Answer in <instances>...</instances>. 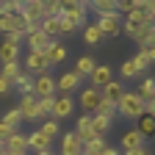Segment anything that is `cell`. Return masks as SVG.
<instances>
[{"instance_id": "cell-1", "label": "cell", "mask_w": 155, "mask_h": 155, "mask_svg": "<svg viewBox=\"0 0 155 155\" xmlns=\"http://www.w3.org/2000/svg\"><path fill=\"white\" fill-rule=\"evenodd\" d=\"M116 114L125 119H141L144 116V100L139 97V91H125L116 100Z\"/></svg>"}, {"instance_id": "cell-2", "label": "cell", "mask_w": 155, "mask_h": 155, "mask_svg": "<svg viewBox=\"0 0 155 155\" xmlns=\"http://www.w3.org/2000/svg\"><path fill=\"white\" fill-rule=\"evenodd\" d=\"M50 61H47V55L45 53H33V50H28V55H25V64H22V69L28 72V75H45V72H50Z\"/></svg>"}, {"instance_id": "cell-3", "label": "cell", "mask_w": 155, "mask_h": 155, "mask_svg": "<svg viewBox=\"0 0 155 155\" xmlns=\"http://www.w3.org/2000/svg\"><path fill=\"white\" fill-rule=\"evenodd\" d=\"M55 94H58L55 91V78L50 72L33 78V97H36V100H42V97H55Z\"/></svg>"}, {"instance_id": "cell-4", "label": "cell", "mask_w": 155, "mask_h": 155, "mask_svg": "<svg viewBox=\"0 0 155 155\" xmlns=\"http://www.w3.org/2000/svg\"><path fill=\"white\" fill-rule=\"evenodd\" d=\"M83 81H86V78H81L75 69H72V72H64V75H58V78H55V91L69 97L75 89H81V83H83Z\"/></svg>"}, {"instance_id": "cell-5", "label": "cell", "mask_w": 155, "mask_h": 155, "mask_svg": "<svg viewBox=\"0 0 155 155\" xmlns=\"http://www.w3.org/2000/svg\"><path fill=\"white\" fill-rule=\"evenodd\" d=\"M97 28H100L103 39H105V36H116V33H122V17H119V11L105 14V17H97Z\"/></svg>"}, {"instance_id": "cell-6", "label": "cell", "mask_w": 155, "mask_h": 155, "mask_svg": "<svg viewBox=\"0 0 155 155\" xmlns=\"http://www.w3.org/2000/svg\"><path fill=\"white\" fill-rule=\"evenodd\" d=\"M86 8H89V3H81V0H69V3H64V17L69 19L75 28H81V25L86 22Z\"/></svg>"}, {"instance_id": "cell-7", "label": "cell", "mask_w": 155, "mask_h": 155, "mask_svg": "<svg viewBox=\"0 0 155 155\" xmlns=\"http://www.w3.org/2000/svg\"><path fill=\"white\" fill-rule=\"evenodd\" d=\"M100 100H103V91L100 89H83L81 91V108L86 111V116H94L97 114V105H100Z\"/></svg>"}, {"instance_id": "cell-8", "label": "cell", "mask_w": 155, "mask_h": 155, "mask_svg": "<svg viewBox=\"0 0 155 155\" xmlns=\"http://www.w3.org/2000/svg\"><path fill=\"white\" fill-rule=\"evenodd\" d=\"M22 17L28 19L31 25H42V19H45V3H42V0H25V3H22Z\"/></svg>"}, {"instance_id": "cell-9", "label": "cell", "mask_w": 155, "mask_h": 155, "mask_svg": "<svg viewBox=\"0 0 155 155\" xmlns=\"http://www.w3.org/2000/svg\"><path fill=\"white\" fill-rule=\"evenodd\" d=\"M19 114H22V119L25 122H39L42 116H39V108H36V97L33 94H22L19 97Z\"/></svg>"}, {"instance_id": "cell-10", "label": "cell", "mask_w": 155, "mask_h": 155, "mask_svg": "<svg viewBox=\"0 0 155 155\" xmlns=\"http://www.w3.org/2000/svg\"><path fill=\"white\" fill-rule=\"evenodd\" d=\"M75 111V103H72V97L67 94H55V105H53V114H50V119H67V116Z\"/></svg>"}, {"instance_id": "cell-11", "label": "cell", "mask_w": 155, "mask_h": 155, "mask_svg": "<svg viewBox=\"0 0 155 155\" xmlns=\"http://www.w3.org/2000/svg\"><path fill=\"white\" fill-rule=\"evenodd\" d=\"M58 144H61V155H81L83 152V144L75 133H61L58 136Z\"/></svg>"}, {"instance_id": "cell-12", "label": "cell", "mask_w": 155, "mask_h": 155, "mask_svg": "<svg viewBox=\"0 0 155 155\" xmlns=\"http://www.w3.org/2000/svg\"><path fill=\"white\" fill-rule=\"evenodd\" d=\"M89 81H91V89H105L114 78H111V67L108 64H97L94 72L89 75Z\"/></svg>"}, {"instance_id": "cell-13", "label": "cell", "mask_w": 155, "mask_h": 155, "mask_svg": "<svg viewBox=\"0 0 155 155\" xmlns=\"http://www.w3.org/2000/svg\"><path fill=\"white\" fill-rule=\"evenodd\" d=\"M141 25H147V19H144V11H141V8H133V11L127 14V19L122 22V31H125V33L133 39V33L139 31Z\"/></svg>"}, {"instance_id": "cell-14", "label": "cell", "mask_w": 155, "mask_h": 155, "mask_svg": "<svg viewBox=\"0 0 155 155\" xmlns=\"http://www.w3.org/2000/svg\"><path fill=\"white\" fill-rule=\"evenodd\" d=\"M144 147V136L139 130H125L122 133V144H119V152H133V150H139Z\"/></svg>"}, {"instance_id": "cell-15", "label": "cell", "mask_w": 155, "mask_h": 155, "mask_svg": "<svg viewBox=\"0 0 155 155\" xmlns=\"http://www.w3.org/2000/svg\"><path fill=\"white\" fill-rule=\"evenodd\" d=\"M75 136H78V139H81V144L86 147L91 139H97V136H94V130H91V116H81V119H78V125H75Z\"/></svg>"}, {"instance_id": "cell-16", "label": "cell", "mask_w": 155, "mask_h": 155, "mask_svg": "<svg viewBox=\"0 0 155 155\" xmlns=\"http://www.w3.org/2000/svg\"><path fill=\"white\" fill-rule=\"evenodd\" d=\"M50 147H53V141L47 139V136L39 133V127H36L33 133H28V150H33V155H36V152H47Z\"/></svg>"}, {"instance_id": "cell-17", "label": "cell", "mask_w": 155, "mask_h": 155, "mask_svg": "<svg viewBox=\"0 0 155 155\" xmlns=\"http://www.w3.org/2000/svg\"><path fill=\"white\" fill-rule=\"evenodd\" d=\"M50 42H53V39H47L42 31H36V33H28V36H25V45H28V50H33V53H45Z\"/></svg>"}, {"instance_id": "cell-18", "label": "cell", "mask_w": 155, "mask_h": 155, "mask_svg": "<svg viewBox=\"0 0 155 155\" xmlns=\"http://www.w3.org/2000/svg\"><path fill=\"white\" fill-rule=\"evenodd\" d=\"M14 61H19V45H14V42H0V64H14Z\"/></svg>"}, {"instance_id": "cell-19", "label": "cell", "mask_w": 155, "mask_h": 155, "mask_svg": "<svg viewBox=\"0 0 155 155\" xmlns=\"http://www.w3.org/2000/svg\"><path fill=\"white\" fill-rule=\"evenodd\" d=\"M45 55H47V61L55 67V64H61L64 58H67V47H64L61 42H55V39H53V42L47 45V50H45Z\"/></svg>"}, {"instance_id": "cell-20", "label": "cell", "mask_w": 155, "mask_h": 155, "mask_svg": "<svg viewBox=\"0 0 155 155\" xmlns=\"http://www.w3.org/2000/svg\"><path fill=\"white\" fill-rule=\"evenodd\" d=\"M39 31H42L47 39L61 36V19H58V17H45V19H42V25H39Z\"/></svg>"}, {"instance_id": "cell-21", "label": "cell", "mask_w": 155, "mask_h": 155, "mask_svg": "<svg viewBox=\"0 0 155 155\" xmlns=\"http://www.w3.org/2000/svg\"><path fill=\"white\" fill-rule=\"evenodd\" d=\"M6 152H28V136L17 130L11 139H6Z\"/></svg>"}, {"instance_id": "cell-22", "label": "cell", "mask_w": 155, "mask_h": 155, "mask_svg": "<svg viewBox=\"0 0 155 155\" xmlns=\"http://www.w3.org/2000/svg\"><path fill=\"white\" fill-rule=\"evenodd\" d=\"M11 89H14V91H19V97H22V94H33V75L22 72V75H19L17 81L11 83Z\"/></svg>"}, {"instance_id": "cell-23", "label": "cell", "mask_w": 155, "mask_h": 155, "mask_svg": "<svg viewBox=\"0 0 155 155\" xmlns=\"http://www.w3.org/2000/svg\"><path fill=\"white\" fill-rule=\"evenodd\" d=\"M89 11H94L97 17H105V14H114L116 11V3H114V0H91Z\"/></svg>"}, {"instance_id": "cell-24", "label": "cell", "mask_w": 155, "mask_h": 155, "mask_svg": "<svg viewBox=\"0 0 155 155\" xmlns=\"http://www.w3.org/2000/svg\"><path fill=\"white\" fill-rule=\"evenodd\" d=\"M22 72H25V69H22V64H19V61H14V64H0V78H6V81H11V83H14Z\"/></svg>"}, {"instance_id": "cell-25", "label": "cell", "mask_w": 155, "mask_h": 155, "mask_svg": "<svg viewBox=\"0 0 155 155\" xmlns=\"http://www.w3.org/2000/svg\"><path fill=\"white\" fill-rule=\"evenodd\" d=\"M91 130H94V136L97 139H105V133L111 130V119H105V116H91Z\"/></svg>"}, {"instance_id": "cell-26", "label": "cell", "mask_w": 155, "mask_h": 155, "mask_svg": "<svg viewBox=\"0 0 155 155\" xmlns=\"http://www.w3.org/2000/svg\"><path fill=\"white\" fill-rule=\"evenodd\" d=\"M83 42L91 45V47L103 42V33H100V28H97V22H89V25L83 28Z\"/></svg>"}, {"instance_id": "cell-27", "label": "cell", "mask_w": 155, "mask_h": 155, "mask_svg": "<svg viewBox=\"0 0 155 155\" xmlns=\"http://www.w3.org/2000/svg\"><path fill=\"white\" fill-rule=\"evenodd\" d=\"M94 67H97V64H94V58H91V55H81V58H78L75 72L81 75V78H89V75L94 72Z\"/></svg>"}, {"instance_id": "cell-28", "label": "cell", "mask_w": 155, "mask_h": 155, "mask_svg": "<svg viewBox=\"0 0 155 155\" xmlns=\"http://www.w3.org/2000/svg\"><path fill=\"white\" fill-rule=\"evenodd\" d=\"M100 91H103V97H105V100H114V103H116V100H119V97L125 94V86H122L119 81H111V83H108L105 89H100Z\"/></svg>"}, {"instance_id": "cell-29", "label": "cell", "mask_w": 155, "mask_h": 155, "mask_svg": "<svg viewBox=\"0 0 155 155\" xmlns=\"http://www.w3.org/2000/svg\"><path fill=\"white\" fill-rule=\"evenodd\" d=\"M139 97H141L144 103L155 100V78H144V81H141V86H139Z\"/></svg>"}, {"instance_id": "cell-30", "label": "cell", "mask_w": 155, "mask_h": 155, "mask_svg": "<svg viewBox=\"0 0 155 155\" xmlns=\"http://www.w3.org/2000/svg\"><path fill=\"white\" fill-rule=\"evenodd\" d=\"M39 133L47 136V139L53 141V139H58V136H61V127H58V122H55V119H45V122H42V127H39Z\"/></svg>"}, {"instance_id": "cell-31", "label": "cell", "mask_w": 155, "mask_h": 155, "mask_svg": "<svg viewBox=\"0 0 155 155\" xmlns=\"http://www.w3.org/2000/svg\"><path fill=\"white\" fill-rule=\"evenodd\" d=\"M97 116H105V119H114L116 116V103L114 100H100V105H97Z\"/></svg>"}, {"instance_id": "cell-32", "label": "cell", "mask_w": 155, "mask_h": 155, "mask_svg": "<svg viewBox=\"0 0 155 155\" xmlns=\"http://www.w3.org/2000/svg\"><path fill=\"white\" fill-rule=\"evenodd\" d=\"M136 130H139V133L144 136V139H147V136H155V119L144 114L141 119H139V127H136Z\"/></svg>"}, {"instance_id": "cell-33", "label": "cell", "mask_w": 155, "mask_h": 155, "mask_svg": "<svg viewBox=\"0 0 155 155\" xmlns=\"http://www.w3.org/2000/svg\"><path fill=\"white\" fill-rule=\"evenodd\" d=\"M130 64L136 67V72H139V75H144V72H147V69L152 67V64L147 61V55H144V50H139V53H136V55L130 58Z\"/></svg>"}, {"instance_id": "cell-34", "label": "cell", "mask_w": 155, "mask_h": 155, "mask_svg": "<svg viewBox=\"0 0 155 155\" xmlns=\"http://www.w3.org/2000/svg\"><path fill=\"white\" fill-rule=\"evenodd\" d=\"M53 105H55V97H42V100H36V108H39V116H47L50 119V114H53Z\"/></svg>"}, {"instance_id": "cell-35", "label": "cell", "mask_w": 155, "mask_h": 155, "mask_svg": "<svg viewBox=\"0 0 155 155\" xmlns=\"http://www.w3.org/2000/svg\"><path fill=\"white\" fill-rule=\"evenodd\" d=\"M0 14H22L19 0H0Z\"/></svg>"}, {"instance_id": "cell-36", "label": "cell", "mask_w": 155, "mask_h": 155, "mask_svg": "<svg viewBox=\"0 0 155 155\" xmlns=\"http://www.w3.org/2000/svg\"><path fill=\"white\" fill-rule=\"evenodd\" d=\"M11 31H17L14 14H0V33H3V36H8Z\"/></svg>"}, {"instance_id": "cell-37", "label": "cell", "mask_w": 155, "mask_h": 155, "mask_svg": "<svg viewBox=\"0 0 155 155\" xmlns=\"http://www.w3.org/2000/svg\"><path fill=\"white\" fill-rule=\"evenodd\" d=\"M61 14H64V3H61V0L45 3V17H61Z\"/></svg>"}, {"instance_id": "cell-38", "label": "cell", "mask_w": 155, "mask_h": 155, "mask_svg": "<svg viewBox=\"0 0 155 155\" xmlns=\"http://www.w3.org/2000/svg\"><path fill=\"white\" fill-rule=\"evenodd\" d=\"M3 122H8L11 127H17L19 122H22V114H19V108H11V111H6V116H3Z\"/></svg>"}, {"instance_id": "cell-39", "label": "cell", "mask_w": 155, "mask_h": 155, "mask_svg": "<svg viewBox=\"0 0 155 155\" xmlns=\"http://www.w3.org/2000/svg\"><path fill=\"white\" fill-rule=\"evenodd\" d=\"M119 72H122V81H133V78L139 75V72H136V67L130 64V58H127V61L122 64V69H119Z\"/></svg>"}, {"instance_id": "cell-40", "label": "cell", "mask_w": 155, "mask_h": 155, "mask_svg": "<svg viewBox=\"0 0 155 155\" xmlns=\"http://www.w3.org/2000/svg\"><path fill=\"white\" fill-rule=\"evenodd\" d=\"M83 150H89V152H94V155H100V152L105 150V139H91Z\"/></svg>"}, {"instance_id": "cell-41", "label": "cell", "mask_w": 155, "mask_h": 155, "mask_svg": "<svg viewBox=\"0 0 155 155\" xmlns=\"http://www.w3.org/2000/svg\"><path fill=\"white\" fill-rule=\"evenodd\" d=\"M14 133H17V127H11L8 122H3V119H0V141H6V139H11Z\"/></svg>"}, {"instance_id": "cell-42", "label": "cell", "mask_w": 155, "mask_h": 155, "mask_svg": "<svg viewBox=\"0 0 155 155\" xmlns=\"http://www.w3.org/2000/svg\"><path fill=\"white\" fill-rule=\"evenodd\" d=\"M58 19H61V36H72V33L78 31V28H75V25L69 22V19H67L64 14H61V17H58Z\"/></svg>"}, {"instance_id": "cell-43", "label": "cell", "mask_w": 155, "mask_h": 155, "mask_svg": "<svg viewBox=\"0 0 155 155\" xmlns=\"http://www.w3.org/2000/svg\"><path fill=\"white\" fill-rule=\"evenodd\" d=\"M22 39H25V31H19V28H17V31H11V33L6 36V42H14V45H22Z\"/></svg>"}, {"instance_id": "cell-44", "label": "cell", "mask_w": 155, "mask_h": 155, "mask_svg": "<svg viewBox=\"0 0 155 155\" xmlns=\"http://www.w3.org/2000/svg\"><path fill=\"white\" fill-rule=\"evenodd\" d=\"M144 114H147V116H152V119H155V100L144 103Z\"/></svg>"}, {"instance_id": "cell-45", "label": "cell", "mask_w": 155, "mask_h": 155, "mask_svg": "<svg viewBox=\"0 0 155 155\" xmlns=\"http://www.w3.org/2000/svg\"><path fill=\"white\" fill-rule=\"evenodd\" d=\"M11 91V81H6V78H0V94H8Z\"/></svg>"}, {"instance_id": "cell-46", "label": "cell", "mask_w": 155, "mask_h": 155, "mask_svg": "<svg viewBox=\"0 0 155 155\" xmlns=\"http://www.w3.org/2000/svg\"><path fill=\"white\" fill-rule=\"evenodd\" d=\"M100 155H122V152H119V150H116V147H111V144H105V150H103Z\"/></svg>"}, {"instance_id": "cell-47", "label": "cell", "mask_w": 155, "mask_h": 155, "mask_svg": "<svg viewBox=\"0 0 155 155\" xmlns=\"http://www.w3.org/2000/svg\"><path fill=\"white\" fill-rule=\"evenodd\" d=\"M122 155H152L147 147H139V150H133V152H122Z\"/></svg>"}, {"instance_id": "cell-48", "label": "cell", "mask_w": 155, "mask_h": 155, "mask_svg": "<svg viewBox=\"0 0 155 155\" xmlns=\"http://www.w3.org/2000/svg\"><path fill=\"white\" fill-rule=\"evenodd\" d=\"M144 55H147V61H150V64H155V47H147Z\"/></svg>"}, {"instance_id": "cell-49", "label": "cell", "mask_w": 155, "mask_h": 155, "mask_svg": "<svg viewBox=\"0 0 155 155\" xmlns=\"http://www.w3.org/2000/svg\"><path fill=\"white\" fill-rule=\"evenodd\" d=\"M150 47H155V25L150 28ZM144 50H147V47H144Z\"/></svg>"}, {"instance_id": "cell-50", "label": "cell", "mask_w": 155, "mask_h": 155, "mask_svg": "<svg viewBox=\"0 0 155 155\" xmlns=\"http://www.w3.org/2000/svg\"><path fill=\"white\" fill-rule=\"evenodd\" d=\"M6 152V141H0V155H3Z\"/></svg>"}, {"instance_id": "cell-51", "label": "cell", "mask_w": 155, "mask_h": 155, "mask_svg": "<svg viewBox=\"0 0 155 155\" xmlns=\"http://www.w3.org/2000/svg\"><path fill=\"white\" fill-rule=\"evenodd\" d=\"M36 155H55V152H53V150H47V152H36Z\"/></svg>"}, {"instance_id": "cell-52", "label": "cell", "mask_w": 155, "mask_h": 155, "mask_svg": "<svg viewBox=\"0 0 155 155\" xmlns=\"http://www.w3.org/2000/svg\"><path fill=\"white\" fill-rule=\"evenodd\" d=\"M6 155H28V152H6Z\"/></svg>"}, {"instance_id": "cell-53", "label": "cell", "mask_w": 155, "mask_h": 155, "mask_svg": "<svg viewBox=\"0 0 155 155\" xmlns=\"http://www.w3.org/2000/svg\"><path fill=\"white\" fill-rule=\"evenodd\" d=\"M81 155H94V152H89V150H83V152H81Z\"/></svg>"}, {"instance_id": "cell-54", "label": "cell", "mask_w": 155, "mask_h": 155, "mask_svg": "<svg viewBox=\"0 0 155 155\" xmlns=\"http://www.w3.org/2000/svg\"><path fill=\"white\" fill-rule=\"evenodd\" d=\"M150 6H152V11H155V0H150Z\"/></svg>"}, {"instance_id": "cell-55", "label": "cell", "mask_w": 155, "mask_h": 155, "mask_svg": "<svg viewBox=\"0 0 155 155\" xmlns=\"http://www.w3.org/2000/svg\"><path fill=\"white\" fill-rule=\"evenodd\" d=\"M3 155H6V152H3Z\"/></svg>"}]
</instances>
